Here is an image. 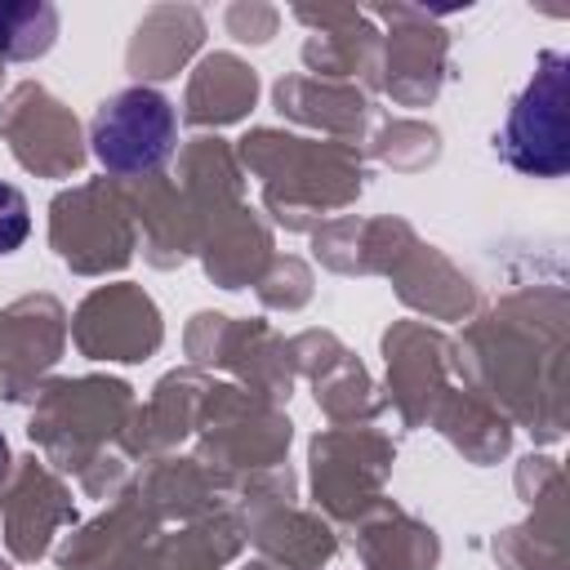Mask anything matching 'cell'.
<instances>
[{"label": "cell", "mask_w": 570, "mask_h": 570, "mask_svg": "<svg viewBox=\"0 0 570 570\" xmlns=\"http://www.w3.org/2000/svg\"><path fill=\"white\" fill-rule=\"evenodd\" d=\"M503 156L521 174L557 178L570 165V58L548 49L534 80L512 102L503 125Z\"/></svg>", "instance_id": "6da1fadb"}, {"label": "cell", "mask_w": 570, "mask_h": 570, "mask_svg": "<svg viewBox=\"0 0 570 570\" xmlns=\"http://www.w3.org/2000/svg\"><path fill=\"white\" fill-rule=\"evenodd\" d=\"M89 142L98 165H107L111 174H151L174 156L178 142L174 102L160 89L129 85L94 111Z\"/></svg>", "instance_id": "7a4b0ae2"}, {"label": "cell", "mask_w": 570, "mask_h": 570, "mask_svg": "<svg viewBox=\"0 0 570 570\" xmlns=\"http://www.w3.org/2000/svg\"><path fill=\"white\" fill-rule=\"evenodd\" d=\"M58 13L49 4H0V58H36L53 45Z\"/></svg>", "instance_id": "3957f363"}, {"label": "cell", "mask_w": 570, "mask_h": 570, "mask_svg": "<svg viewBox=\"0 0 570 570\" xmlns=\"http://www.w3.org/2000/svg\"><path fill=\"white\" fill-rule=\"evenodd\" d=\"M31 232V209L27 196L9 183H0V254H13Z\"/></svg>", "instance_id": "277c9868"}, {"label": "cell", "mask_w": 570, "mask_h": 570, "mask_svg": "<svg viewBox=\"0 0 570 570\" xmlns=\"http://www.w3.org/2000/svg\"><path fill=\"white\" fill-rule=\"evenodd\" d=\"M9 472V445H4V436H0V476Z\"/></svg>", "instance_id": "5b68a950"}]
</instances>
